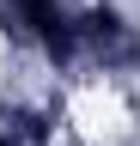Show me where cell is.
<instances>
[{"label": "cell", "mask_w": 140, "mask_h": 146, "mask_svg": "<svg viewBox=\"0 0 140 146\" xmlns=\"http://www.w3.org/2000/svg\"><path fill=\"white\" fill-rule=\"evenodd\" d=\"M67 122H73V134L85 146H116L128 134V104H122L116 85H79L73 98H67Z\"/></svg>", "instance_id": "obj_1"}, {"label": "cell", "mask_w": 140, "mask_h": 146, "mask_svg": "<svg viewBox=\"0 0 140 146\" xmlns=\"http://www.w3.org/2000/svg\"><path fill=\"white\" fill-rule=\"evenodd\" d=\"M0 67H6V36H0Z\"/></svg>", "instance_id": "obj_2"}]
</instances>
